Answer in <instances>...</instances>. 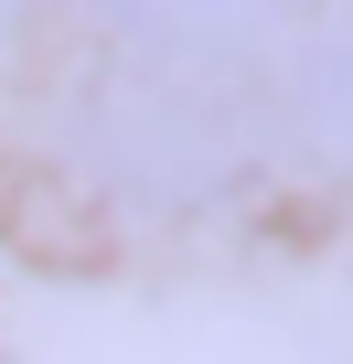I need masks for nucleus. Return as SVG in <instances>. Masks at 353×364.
Here are the masks:
<instances>
[{"mask_svg":"<svg viewBox=\"0 0 353 364\" xmlns=\"http://www.w3.org/2000/svg\"><path fill=\"white\" fill-rule=\"evenodd\" d=\"M118 11H139L150 33H257V22H278L289 0H118Z\"/></svg>","mask_w":353,"mask_h":364,"instance_id":"obj_1","label":"nucleus"},{"mask_svg":"<svg viewBox=\"0 0 353 364\" xmlns=\"http://www.w3.org/2000/svg\"><path fill=\"white\" fill-rule=\"evenodd\" d=\"M321 107H353V43H332V65H321Z\"/></svg>","mask_w":353,"mask_h":364,"instance_id":"obj_2","label":"nucleus"},{"mask_svg":"<svg viewBox=\"0 0 353 364\" xmlns=\"http://www.w3.org/2000/svg\"><path fill=\"white\" fill-rule=\"evenodd\" d=\"M0 22H11V0H0Z\"/></svg>","mask_w":353,"mask_h":364,"instance_id":"obj_3","label":"nucleus"}]
</instances>
